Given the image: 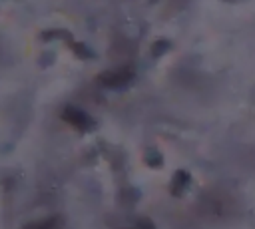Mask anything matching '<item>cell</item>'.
<instances>
[{
	"instance_id": "cell-1",
	"label": "cell",
	"mask_w": 255,
	"mask_h": 229,
	"mask_svg": "<svg viewBox=\"0 0 255 229\" xmlns=\"http://www.w3.org/2000/svg\"><path fill=\"white\" fill-rule=\"evenodd\" d=\"M131 80V72L129 70H120V72H106L100 82L106 86H124Z\"/></svg>"
},
{
	"instance_id": "cell-2",
	"label": "cell",
	"mask_w": 255,
	"mask_h": 229,
	"mask_svg": "<svg viewBox=\"0 0 255 229\" xmlns=\"http://www.w3.org/2000/svg\"><path fill=\"white\" fill-rule=\"evenodd\" d=\"M66 117H68V119H70V123H74L76 127H82V129L92 127V119H90L84 112H80V110H74V108L66 110Z\"/></svg>"
},
{
	"instance_id": "cell-3",
	"label": "cell",
	"mask_w": 255,
	"mask_h": 229,
	"mask_svg": "<svg viewBox=\"0 0 255 229\" xmlns=\"http://www.w3.org/2000/svg\"><path fill=\"white\" fill-rule=\"evenodd\" d=\"M54 227V219L50 221H44V223H36V225H30L28 229H52Z\"/></svg>"
}]
</instances>
